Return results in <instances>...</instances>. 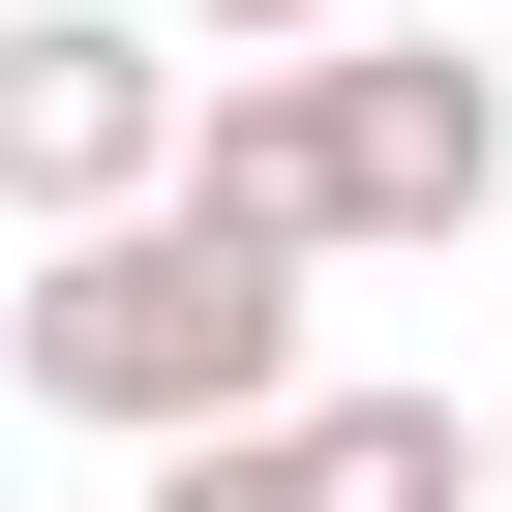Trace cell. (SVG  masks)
Here are the masks:
<instances>
[{"label":"cell","instance_id":"6da1fadb","mask_svg":"<svg viewBox=\"0 0 512 512\" xmlns=\"http://www.w3.org/2000/svg\"><path fill=\"white\" fill-rule=\"evenodd\" d=\"M302 272L332 241H272V211H91V241H31V302H0V362H31L61 422H121V452H211V422H302Z\"/></svg>","mask_w":512,"mask_h":512},{"label":"cell","instance_id":"7a4b0ae2","mask_svg":"<svg viewBox=\"0 0 512 512\" xmlns=\"http://www.w3.org/2000/svg\"><path fill=\"white\" fill-rule=\"evenodd\" d=\"M211 211H272V241H482L512 211V61H362V31H302V61H211V151H181Z\"/></svg>","mask_w":512,"mask_h":512},{"label":"cell","instance_id":"3957f363","mask_svg":"<svg viewBox=\"0 0 512 512\" xmlns=\"http://www.w3.org/2000/svg\"><path fill=\"white\" fill-rule=\"evenodd\" d=\"M181 151H211V91L121 31V0H0V211H31V241L181 211Z\"/></svg>","mask_w":512,"mask_h":512},{"label":"cell","instance_id":"277c9868","mask_svg":"<svg viewBox=\"0 0 512 512\" xmlns=\"http://www.w3.org/2000/svg\"><path fill=\"white\" fill-rule=\"evenodd\" d=\"M151 512H512V452H482L452 392H302V422L151 452Z\"/></svg>","mask_w":512,"mask_h":512},{"label":"cell","instance_id":"5b68a950","mask_svg":"<svg viewBox=\"0 0 512 512\" xmlns=\"http://www.w3.org/2000/svg\"><path fill=\"white\" fill-rule=\"evenodd\" d=\"M181 31H241V61H302V31H332V0H181Z\"/></svg>","mask_w":512,"mask_h":512},{"label":"cell","instance_id":"8992f818","mask_svg":"<svg viewBox=\"0 0 512 512\" xmlns=\"http://www.w3.org/2000/svg\"><path fill=\"white\" fill-rule=\"evenodd\" d=\"M482 452H512V392H482Z\"/></svg>","mask_w":512,"mask_h":512}]
</instances>
